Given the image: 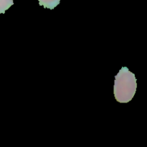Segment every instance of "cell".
<instances>
[{
  "instance_id": "cell-1",
  "label": "cell",
  "mask_w": 147,
  "mask_h": 147,
  "mask_svg": "<svg viewBox=\"0 0 147 147\" xmlns=\"http://www.w3.org/2000/svg\"><path fill=\"white\" fill-rule=\"evenodd\" d=\"M137 88L135 75L123 67L115 77L113 93L116 100L121 103H129L134 96Z\"/></svg>"
},
{
  "instance_id": "cell-2",
  "label": "cell",
  "mask_w": 147,
  "mask_h": 147,
  "mask_svg": "<svg viewBox=\"0 0 147 147\" xmlns=\"http://www.w3.org/2000/svg\"><path fill=\"white\" fill-rule=\"evenodd\" d=\"M38 1L40 6H43L44 8L52 10L60 4V0H38Z\"/></svg>"
},
{
  "instance_id": "cell-3",
  "label": "cell",
  "mask_w": 147,
  "mask_h": 147,
  "mask_svg": "<svg viewBox=\"0 0 147 147\" xmlns=\"http://www.w3.org/2000/svg\"><path fill=\"white\" fill-rule=\"evenodd\" d=\"M14 4L13 0H0V14H4L6 10Z\"/></svg>"
}]
</instances>
